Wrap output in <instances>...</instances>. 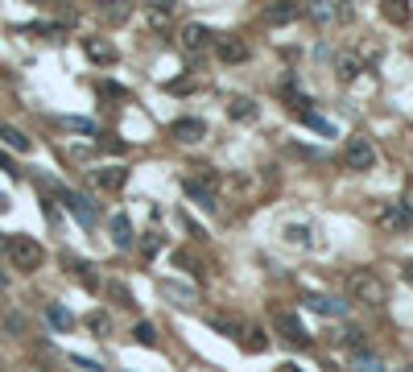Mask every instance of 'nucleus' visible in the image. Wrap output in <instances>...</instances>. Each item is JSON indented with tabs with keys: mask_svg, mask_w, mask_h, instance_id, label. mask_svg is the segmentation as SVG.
<instances>
[{
	"mask_svg": "<svg viewBox=\"0 0 413 372\" xmlns=\"http://www.w3.org/2000/svg\"><path fill=\"white\" fill-rule=\"evenodd\" d=\"M4 253H8V261H12V269H21V273H33V269H41V261H46V248H41L33 236H8V240H4Z\"/></svg>",
	"mask_w": 413,
	"mask_h": 372,
	"instance_id": "f257e3e1",
	"label": "nucleus"
},
{
	"mask_svg": "<svg viewBox=\"0 0 413 372\" xmlns=\"http://www.w3.org/2000/svg\"><path fill=\"white\" fill-rule=\"evenodd\" d=\"M352 298H356V302H364V306H381V302L389 298V286H385V277H381V273L360 269V273H352Z\"/></svg>",
	"mask_w": 413,
	"mask_h": 372,
	"instance_id": "f03ea898",
	"label": "nucleus"
},
{
	"mask_svg": "<svg viewBox=\"0 0 413 372\" xmlns=\"http://www.w3.org/2000/svg\"><path fill=\"white\" fill-rule=\"evenodd\" d=\"M347 166H352V170H360V174L376 166V149H372V141H368V137H352V141H347Z\"/></svg>",
	"mask_w": 413,
	"mask_h": 372,
	"instance_id": "7ed1b4c3",
	"label": "nucleus"
},
{
	"mask_svg": "<svg viewBox=\"0 0 413 372\" xmlns=\"http://www.w3.org/2000/svg\"><path fill=\"white\" fill-rule=\"evenodd\" d=\"M54 190H58V199L70 207V215H74L79 224H87V228H91V224L99 219V211L91 207V199H83V195H74V190H66V186H54Z\"/></svg>",
	"mask_w": 413,
	"mask_h": 372,
	"instance_id": "20e7f679",
	"label": "nucleus"
},
{
	"mask_svg": "<svg viewBox=\"0 0 413 372\" xmlns=\"http://www.w3.org/2000/svg\"><path fill=\"white\" fill-rule=\"evenodd\" d=\"M215 54H219V62H244L248 58V41L244 37H236V33H219L215 37Z\"/></svg>",
	"mask_w": 413,
	"mask_h": 372,
	"instance_id": "39448f33",
	"label": "nucleus"
},
{
	"mask_svg": "<svg viewBox=\"0 0 413 372\" xmlns=\"http://www.w3.org/2000/svg\"><path fill=\"white\" fill-rule=\"evenodd\" d=\"M174 141H182V145H199L203 137H207V120H199V116H182V120H174Z\"/></svg>",
	"mask_w": 413,
	"mask_h": 372,
	"instance_id": "423d86ee",
	"label": "nucleus"
},
{
	"mask_svg": "<svg viewBox=\"0 0 413 372\" xmlns=\"http://www.w3.org/2000/svg\"><path fill=\"white\" fill-rule=\"evenodd\" d=\"M277 331H281V335H285V340H290L294 348H306V344H310L306 327H302V323H298V319H294L290 311H281V315H277Z\"/></svg>",
	"mask_w": 413,
	"mask_h": 372,
	"instance_id": "0eeeda50",
	"label": "nucleus"
},
{
	"mask_svg": "<svg viewBox=\"0 0 413 372\" xmlns=\"http://www.w3.org/2000/svg\"><path fill=\"white\" fill-rule=\"evenodd\" d=\"M182 190H186V199H194L203 211H215V207H219V203H215V190H211V186H203L199 178H182Z\"/></svg>",
	"mask_w": 413,
	"mask_h": 372,
	"instance_id": "6e6552de",
	"label": "nucleus"
},
{
	"mask_svg": "<svg viewBox=\"0 0 413 372\" xmlns=\"http://www.w3.org/2000/svg\"><path fill=\"white\" fill-rule=\"evenodd\" d=\"M306 306H310L314 315H327V319H343V315H347V302L327 298V294H310V298H306Z\"/></svg>",
	"mask_w": 413,
	"mask_h": 372,
	"instance_id": "1a4fd4ad",
	"label": "nucleus"
},
{
	"mask_svg": "<svg viewBox=\"0 0 413 372\" xmlns=\"http://www.w3.org/2000/svg\"><path fill=\"white\" fill-rule=\"evenodd\" d=\"M381 224L389 228V232H405L413 224V215L405 211V203H385V211H381Z\"/></svg>",
	"mask_w": 413,
	"mask_h": 372,
	"instance_id": "9d476101",
	"label": "nucleus"
},
{
	"mask_svg": "<svg viewBox=\"0 0 413 372\" xmlns=\"http://www.w3.org/2000/svg\"><path fill=\"white\" fill-rule=\"evenodd\" d=\"M83 50H87V58H91V62H99V66H108V62L116 58L112 41H103V37H83Z\"/></svg>",
	"mask_w": 413,
	"mask_h": 372,
	"instance_id": "9b49d317",
	"label": "nucleus"
},
{
	"mask_svg": "<svg viewBox=\"0 0 413 372\" xmlns=\"http://www.w3.org/2000/svg\"><path fill=\"white\" fill-rule=\"evenodd\" d=\"M108 228H112V244H116V248H132V240H137V236H132L128 215H112V224H108Z\"/></svg>",
	"mask_w": 413,
	"mask_h": 372,
	"instance_id": "f8f14e48",
	"label": "nucleus"
},
{
	"mask_svg": "<svg viewBox=\"0 0 413 372\" xmlns=\"http://www.w3.org/2000/svg\"><path fill=\"white\" fill-rule=\"evenodd\" d=\"M124 178H128V170H120V166H103V170H95V182H99L103 190H120Z\"/></svg>",
	"mask_w": 413,
	"mask_h": 372,
	"instance_id": "ddd939ff",
	"label": "nucleus"
},
{
	"mask_svg": "<svg viewBox=\"0 0 413 372\" xmlns=\"http://www.w3.org/2000/svg\"><path fill=\"white\" fill-rule=\"evenodd\" d=\"M161 294H165V298H174V302H178V306H190V302H194V298H199V294H194V290H190V286H182V282H170V277H165V282H161Z\"/></svg>",
	"mask_w": 413,
	"mask_h": 372,
	"instance_id": "4468645a",
	"label": "nucleus"
},
{
	"mask_svg": "<svg viewBox=\"0 0 413 372\" xmlns=\"http://www.w3.org/2000/svg\"><path fill=\"white\" fill-rule=\"evenodd\" d=\"M0 141H4L8 149H17V153H29V149H33V141H29L21 128H12V124H0Z\"/></svg>",
	"mask_w": 413,
	"mask_h": 372,
	"instance_id": "2eb2a0df",
	"label": "nucleus"
},
{
	"mask_svg": "<svg viewBox=\"0 0 413 372\" xmlns=\"http://www.w3.org/2000/svg\"><path fill=\"white\" fill-rule=\"evenodd\" d=\"M298 17H302L298 4H269L265 8V21H273V25H285V21H298Z\"/></svg>",
	"mask_w": 413,
	"mask_h": 372,
	"instance_id": "dca6fc26",
	"label": "nucleus"
},
{
	"mask_svg": "<svg viewBox=\"0 0 413 372\" xmlns=\"http://www.w3.org/2000/svg\"><path fill=\"white\" fill-rule=\"evenodd\" d=\"M228 116H232V120H256V99L236 95V99L228 104Z\"/></svg>",
	"mask_w": 413,
	"mask_h": 372,
	"instance_id": "f3484780",
	"label": "nucleus"
},
{
	"mask_svg": "<svg viewBox=\"0 0 413 372\" xmlns=\"http://www.w3.org/2000/svg\"><path fill=\"white\" fill-rule=\"evenodd\" d=\"M352 372H385V360L360 348V352H352Z\"/></svg>",
	"mask_w": 413,
	"mask_h": 372,
	"instance_id": "a211bd4d",
	"label": "nucleus"
},
{
	"mask_svg": "<svg viewBox=\"0 0 413 372\" xmlns=\"http://www.w3.org/2000/svg\"><path fill=\"white\" fill-rule=\"evenodd\" d=\"M207 37H211V29H207V25H186V29H182V46H186V50L207 46Z\"/></svg>",
	"mask_w": 413,
	"mask_h": 372,
	"instance_id": "6ab92c4d",
	"label": "nucleus"
},
{
	"mask_svg": "<svg viewBox=\"0 0 413 372\" xmlns=\"http://www.w3.org/2000/svg\"><path fill=\"white\" fill-rule=\"evenodd\" d=\"M70 269H74V277H79V282H83L87 290H99V269H95L91 261H74Z\"/></svg>",
	"mask_w": 413,
	"mask_h": 372,
	"instance_id": "aec40b11",
	"label": "nucleus"
},
{
	"mask_svg": "<svg viewBox=\"0 0 413 372\" xmlns=\"http://www.w3.org/2000/svg\"><path fill=\"white\" fill-rule=\"evenodd\" d=\"M46 319H50L58 331H70V327H74V315H70L66 306H46Z\"/></svg>",
	"mask_w": 413,
	"mask_h": 372,
	"instance_id": "412c9836",
	"label": "nucleus"
},
{
	"mask_svg": "<svg viewBox=\"0 0 413 372\" xmlns=\"http://www.w3.org/2000/svg\"><path fill=\"white\" fill-rule=\"evenodd\" d=\"M87 327H91L99 340H108V335H112V319H108L103 311H91V315H87Z\"/></svg>",
	"mask_w": 413,
	"mask_h": 372,
	"instance_id": "4be33fe9",
	"label": "nucleus"
},
{
	"mask_svg": "<svg viewBox=\"0 0 413 372\" xmlns=\"http://www.w3.org/2000/svg\"><path fill=\"white\" fill-rule=\"evenodd\" d=\"M132 335H137V344H141V348H153V344H157V327H153V323H137V331H132Z\"/></svg>",
	"mask_w": 413,
	"mask_h": 372,
	"instance_id": "5701e85b",
	"label": "nucleus"
},
{
	"mask_svg": "<svg viewBox=\"0 0 413 372\" xmlns=\"http://www.w3.org/2000/svg\"><path fill=\"white\" fill-rule=\"evenodd\" d=\"M62 124H66V128H74V133H87V137H95V133H99V128H95V120H83V116H66Z\"/></svg>",
	"mask_w": 413,
	"mask_h": 372,
	"instance_id": "b1692460",
	"label": "nucleus"
},
{
	"mask_svg": "<svg viewBox=\"0 0 413 372\" xmlns=\"http://www.w3.org/2000/svg\"><path fill=\"white\" fill-rule=\"evenodd\" d=\"M244 348H252V352H265V348H269V335H265L261 327H252V331H248V340H244Z\"/></svg>",
	"mask_w": 413,
	"mask_h": 372,
	"instance_id": "393cba45",
	"label": "nucleus"
},
{
	"mask_svg": "<svg viewBox=\"0 0 413 372\" xmlns=\"http://www.w3.org/2000/svg\"><path fill=\"white\" fill-rule=\"evenodd\" d=\"M356 75H360V62H356V58H339V79L347 83V79H356Z\"/></svg>",
	"mask_w": 413,
	"mask_h": 372,
	"instance_id": "a878e982",
	"label": "nucleus"
},
{
	"mask_svg": "<svg viewBox=\"0 0 413 372\" xmlns=\"http://www.w3.org/2000/svg\"><path fill=\"white\" fill-rule=\"evenodd\" d=\"M385 12H389L393 21H405V17H410V8H405L401 0H393V4H385Z\"/></svg>",
	"mask_w": 413,
	"mask_h": 372,
	"instance_id": "bb28decb",
	"label": "nucleus"
},
{
	"mask_svg": "<svg viewBox=\"0 0 413 372\" xmlns=\"http://www.w3.org/2000/svg\"><path fill=\"white\" fill-rule=\"evenodd\" d=\"M178 265H182L186 273H194V277H203V269H199V261H194V257H186V253H178Z\"/></svg>",
	"mask_w": 413,
	"mask_h": 372,
	"instance_id": "cd10ccee",
	"label": "nucleus"
},
{
	"mask_svg": "<svg viewBox=\"0 0 413 372\" xmlns=\"http://www.w3.org/2000/svg\"><path fill=\"white\" fill-rule=\"evenodd\" d=\"M112 298H116L120 306H137V302H132V294H128V286H112Z\"/></svg>",
	"mask_w": 413,
	"mask_h": 372,
	"instance_id": "c85d7f7f",
	"label": "nucleus"
},
{
	"mask_svg": "<svg viewBox=\"0 0 413 372\" xmlns=\"http://www.w3.org/2000/svg\"><path fill=\"white\" fill-rule=\"evenodd\" d=\"M211 327H215V331H232V335H240V323H236V319H211Z\"/></svg>",
	"mask_w": 413,
	"mask_h": 372,
	"instance_id": "c756f323",
	"label": "nucleus"
},
{
	"mask_svg": "<svg viewBox=\"0 0 413 372\" xmlns=\"http://www.w3.org/2000/svg\"><path fill=\"white\" fill-rule=\"evenodd\" d=\"M343 340L352 344V352H360V348H364V331H360V327H352V331H343Z\"/></svg>",
	"mask_w": 413,
	"mask_h": 372,
	"instance_id": "7c9ffc66",
	"label": "nucleus"
},
{
	"mask_svg": "<svg viewBox=\"0 0 413 372\" xmlns=\"http://www.w3.org/2000/svg\"><path fill=\"white\" fill-rule=\"evenodd\" d=\"M141 248H145V257H157V253H161V240H157V236H149Z\"/></svg>",
	"mask_w": 413,
	"mask_h": 372,
	"instance_id": "2f4dec72",
	"label": "nucleus"
},
{
	"mask_svg": "<svg viewBox=\"0 0 413 372\" xmlns=\"http://www.w3.org/2000/svg\"><path fill=\"white\" fill-rule=\"evenodd\" d=\"M70 360H74L79 369H87V372H95V369H99V364H95V360H87V356H70Z\"/></svg>",
	"mask_w": 413,
	"mask_h": 372,
	"instance_id": "473e14b6",
	"label": "nucleus"
},
{
	"mask_svg": "<svg viewBox=\"0 0 413 372\" xmlns=\"http://www.w3.org/2000/svg\"><path fill=\"white\" fill-rule=\"evenodd\" d=\"M290 240H294V244H306V228H290Z\"/></svg>",
	"mask_w": 413,
	"mask_h": 372,
	"instance_id": "72a5a7b5",
	"label": "nucleus"
},
{
	"mask_svg": "<svg viewBox=\"0 0 413 372\" xmlns=\"http://www.w3.org/2000/svg\"><path fill=\"white\" fill-rule=\"evenodd\" d=\"M4 327H8V331H21L25 323H21V315H8V319H4Z\"/></svg>",
	"mask_w": 413,
	"mask_h": 372,
	"instance_id": "f704fd0d",
	"label": "nucleus"
},
{
	"mask_svg": "<svg viewBox=\"0 0 413 372\" xmlns=\"http://www.w3.org/2000/svg\"><path fill=\"white\" fill-rule=\"evenodd\" d=\"M405 211L413 215V178H410V186H405Z\"/></svg>",
	"mask_w": 413,
	"mask_h": 372,
	"instance_id": "c9c22d12",
	"label": "nucleus"
},
{
	"mask_svg": "<svg viewBox=\"0 0 413 372\" xmlns=\"http://www.w3.org/2000/svg\"><path fill=\"white\" fill-rule=\"evenodd\" d=\"M277 372H302V369H298V364H281Z\"/></svg>",
	"mask_w": 413,
	"mask_h": 372,
	"instance_id": "e433bc0d",
	"label": "nucleus"
},
{
	"mask_svg": "<svg viewBox=\"0 0 413 372\" xmlns=\"http://www.w3.org/2000/svg\"><path fill=\"white\" fill-rule=\"evenodd\" d=\"M405 282H410V286H413V261H410V265H405Z\"/></svg>",
	"mask_w": 413,
	"mask_h": 372,
	"instance_id": "4c0bfd02",
	"label": "nucleus"
},
{
	"mask_svg": "<svg viewBox=\"0 0 413 372\" xmlns=\"http://www.w3.org/2000/svg\"><path fill=\"white\" fill-rule=\"evenodd\" d=\"M4 286H8V277H4V273H0V290H4Z\"/></svg>",
	"mask_w": 413,
	"mask_h": 372,
	"instance_id": "58836bf2",
	"label": "nucleus"
},
{
	"mask_svg": "<svg viewBox=\"0 0 413 372\" xmlns=\"http://www.w3.org/2000/svg\"><path fill=\"white\" fill-rule=\"evenodd\" d=\"M0 211H4V199H0Z\"/></svg>",
	"mask_w": 413,
	"mask_h": 372,
	"instance_id": "ea45409f",
	"label": "nucleus"
},
{
	"mask_svg": "<svg viewBox=\"0 0 413 372\" xmlns=\"http://www.w3.org/2000/svg\"><path fill=\"white\" fill-rule=\"evenodd\" d=\"M401 372H413V369H401Z\"/></svg>",
	"mask_w": 413,
	"mask_h": 372,
	"instance_id": "a19ab883",
	"label": "nucleus"
}]
</instances>
